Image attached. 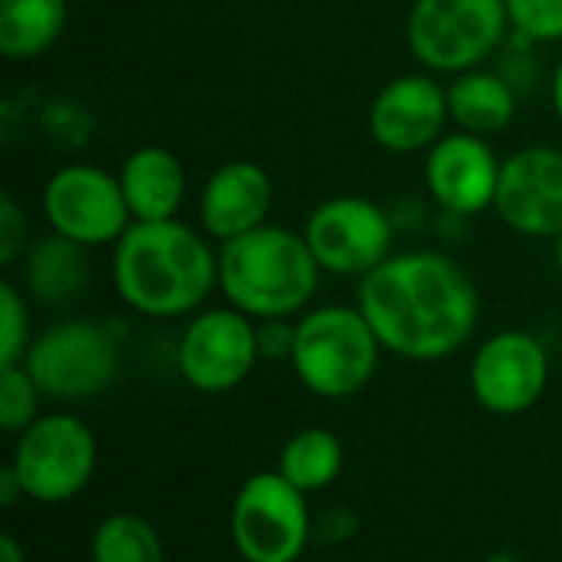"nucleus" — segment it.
Listing matches in <instances>:
<instances>
[{"instance_id": "obj_16", "label": "nucleus", "mask_w": 562, "mask_h": 562, "mask_svg": "<svg viewBox=\"0 0 562 562\" xmlns=\"http://www.w3.org/2000/svg\"><path fill=\"white\" fill-rule=\"evenodd\" d=\"M273 207V181L263 165L237 158L211 171V178L201 188L198 217L201 231L227 244L234 237H244L267 224V214Z\"/></svg>"}, {"instance_id": "obj_12", "label": "nucleus", "mask_w": 562, "mask_h": 562, "mask_svg": "<svg viewBox=\"0 0 562 562\" xmlns=\"http://www.w3.org/2000/svg\"><path fill=\"white\" fill-rule=\"evenodd\" d=\"M550 385L547 346L524 333L504 329L481 342L471 362V392L484 412L514 418L530 412Z\"/></svg>"}, {"instance_id": "obj_21", "label": "nucleus", "mask_w": 562, "mask_h": 562, "mask_svg": "<svg viewBox=\"0 0 562 562\" xmlns=\"http://www.w3.org/2000/svg\"><path fill=\"white\" fill-rule=\"evenodd\" d=\"M342 441L329 428H303L283 445L277 471L303 494H316L342 474Z\"/></svg>"}, {"instance_id": "obj_11", "label": "nucleus", "mask_w": 562, "mask_h": 562, "mask_svg": "<svg viewBox=\"0 0 562 562\" xmlns=\"http://www.w3.org/2000/svg\"><path fill=\"white\" fill-rule=\"evenodd\" d=\"M257 359V326L234 306L198 313L178 342V372L191 389L204 395H224L237 389L254 372Z\"/></svg>"}, {"instance_id": "obj_7", "label": "nucleus", "mask_w": 562, "mask_h": 562, "mask_svg": "<svg viewBox=\"0 0 562 562\" xmlns=\"http://www.w3.org/2000/svg\"><path fill=\"white\" fill-rule=\"evenodd\" d=\"M43 398L86 402L105 392L119 372V339L95 319H66L43 329L23 359Z\"/></svg>"}, {"instance_id": "obj_15", "label": "nucleus", "mask_w": 562, "mask_h": 562, "mask_svg": "<svg viewBox=\"0 0 562 562\" xmlns=\"http://www.w3.org/2000/svg\"><path fill=\"white\" fill-rule=\"evenodd\" d=\"M501 158L491 142L471 132H448L428 148L425 158V184L435 204L454 217H477L494 211Z\"/></svg>"}, {"instance_id": "obj_29", "label": "nucleus", "mask_w": 562, "mask_h": 562, "mask_svg": "<svg viewBox=\"0 0 562 562\" xmlns=\"http://www.w3.org/2000/svg\"><path fill=\"white\" fill-rule=\"evenodd\" d=\"M23 497V487H20V481H16V474L10 471V464L0 471V504L3 507H10L13 501H20Z\"/></svg>"}, {"instance_id": "obj_34", "label": "nucleus", "mask_w": 562, "mask_h": 562, "mask_svg": "<svg viewBox=\"0 0 562 562\" xmlns=\"http://www.w3.org/2000/svg\"><path fill=\"white\" fill-rule=\"evenodd\" d=\"M69 3H82V0H69Z\"/></svg>"}, {"instance_id": "obj_1", "label": "nucleus", "mask_w": 562, "mask_h": 562, "mask_svg": "<svg viewBox=\"0 0 562 562\" xmlns=\"http://www.w3.org/2000/svg\"><path fill=\"white\" fill-rule=\"evenodd\" d=\"M359 310L382 349L408 362H438L474 336L481 296L448 254L405 250L359 280Z\"/></svg>"}, {"instance_id": "obj_28", "label": "nucleus", "mask_w": 562, "mask_h": 562, "mask_svg": "<svg viewBox=\"0 0 562 562\" xmlns=\"http://www.w3.org/2000/svg\"><path fill=\"white\" fill-rule=\"evenodd\" d=\"M316 533L323 537V543H346L359 533V517L352 510H329L316 524Z\"/></svg>"}, {"instance_id": "obj_4", "label": "nucleus", "mask_w": 562, "mask_h": 562, "mask_svg": "<svg viewBox=\"0 0 562 562\" xmlns=\"http://www.w3.org/2000/svg\"><path fill=\"white\" fill-rule=\"evenodd\" d=\"M382 342L359 306H316L296 323L293 372L319 398L359 395L379 369Z\"/></svg>"}, {"instance_id": "obj_23", "label": "nucleus", "mask_w": 562, "mask_h": 562, "mask_svg": "<svg viewBox=\"0 0 562 562\" xmlns=\"http://www.w3.org/2000/svg\"><path fill=\"white\" fill-rule=\"evenodd\" d=\"M40 402H43V392L23 362L0 369V428L7 435L26 431L40 418Z\"/></svg>"}, {"instance_id": "obj_33", "label": "nucleus", "mask_w": 562, "mask_h": 562, "mask_svg": "<svg viewBox=\"0 0 562 562\" xmlns=\"http://www.w3.org/2000/svg\"><path fill=\"white\" fill-rule=\"evenodd\" d=\"M557 270H560V277H562V234L557 237Z\"/></svg>"}, {"instance_id": "obj_5", "label": "nucleus", "mask_w": 562, "mask_h": 562, "mask_svg": "<svg viewBox=\"0 0 562 562\" xmlns=\"http://www.w3.org/2000/svg\"><path fill=\"white\" fill-rule=\"evenodd\" d=\"M507 30L504 0H415L405 40L428 72L458 76L477 69L504 43Z\"/></svg>"}, {"instance_id": "obj_32", "label": "nucleus", "mask_w": 562, "mask_h": 562, "mask_svg": "<svg viewBox=\"0 0 562 562\" xmlns=\"http://www.w3.org/2000/svg\"><path fill=\"white\" fill-rule=\"evenodd\" d=\"M484 562H520V557H514V553H491Z\"/></svg>"}, {"instance_id": "obj_17", "label": "nucleus", "mask_w": 562, "mask_h": 562, "mask_svg": "<svg viewBox=\"0 0 562 562\" xmlns=\"http://www.w3.org/2000/svg\"><path fill=\"white\" fill-rule=\"evenodd\" d=\"M119 181L132 221H175L188 198L184 161L161 145L135 148L122 161Z\"/></svg>"}, {"instance_id": "obj_9", "label": "nucleus", "mask_w": 562, "mask_h": 562, "mask_svg": "<svg viewBox=\"0 0 562 562\" xmlns=\"http://www.w3.org/2000/svg\"><path fill=\"white\" fill-rule=\"evenodd\" d=\"M303 237L323 273L362 280L392 257L395 227L382 204L362 194H336L313 207Z\"/></svg>"}, {"instance_id": "obj_31", "label": "nucleus", "mask_w": 562, "mask_h": 562, "mask_svg": "<svg viewBox=\"0 0 562 562\" xmlns=\"http://www.w3.org/2000/svg\"><path fill=\"white\" fill-rule=\"evenodd\" d=\"M550 95H553V112L562 122V59L557 63V72H553V86H550Z\"/></svg>"}, {"instance_id": "obj_2", "label": "nucleus", "mask_w": 562, "mask_h": 562, "mask_svg": "<svg viewBox=\"0 0 562 562\" xmlns=\"http://www.w3.org/2000/svg\"><path fill=\"white\" fill-rule=\"evenodd\" d=\"M119 300L151 319L201 310L217 290V254L211 237L175 221H132L112 250Z\"/></svg>"}, {"instance_id": "obj_10", "label": "nucleus", "mask_w": 562, "mask_h": 562, "mask_svg": "<svg viewBox=\"0 0 562 562\" xmlns=\"http://www.w3.org/2000/svg\"><path fill=\"white\" fill-rule=\"evenodd\" d=\"M40 204L53 234L86 250L115 244L132 224L119 175L99 165H66L53 171Z\"/></svg>"}, {"instance_id": "obj_30", "label": "nucleus", "mask_w": 562, "mask_h": 562, "mask_svg": "<svg viewBox=\"0 0 562 562\" xmlns=\"http://www.w3.org/2000/svg\"><path fill=\"white\" fill-rule=\"evenodd\" d=\"M0 562H26V553H23V547H20V540L13 533L0 537Z\"/></svg>"}, {"instance_id": "obj_25", "label": "nucleus", "mask_w": 562, "mask_h": 562, "mask_svg": "<svg viewBox=\"0 0 562 562\" xmlns=\"http://www.w3.org/2000/svg\"><path fill=\"white\" fill-rule=\"evenodd\" d=\"M510 30L533 43L562 40V0H504Z\"/></svg>"}, {"instance_id": "obj_27", "label": "nucleus", "mask_w": 562, "mask_h": 562, "mask_svg": "<svg viewBox=\"0 0 562 562\" xmlns=\"http://www.w3.org/2000/svg\"><path fill=\"white\" fill-rule=\"evenodd\" d=\"M260 339V359H290L296 342V326H286V319H263L257 326Z\"/></svg>"}, {"instance_id": "obj_22", "label": "nucleus", "mask_w": 562, "mask_h": 562, "mask_svg": "<svg viewBox=\"0 0 562 562\" xmlns=\"http://www.w3.org/2000/svg\"><path fill=\"white\" fill-rule=\"evenodd\" d=\"M89 557L92 562H165V543L145 517L119 510L95 527Z\"/></svg>"}, {"instance_id": "obj_24", "label": "nucleus", "mask_w": 562, "mask_h": 562, "mask_svg": "<svg viewBox=\"0 0 562 562\" xmlns=\"http://www.w3.org/2000/svg\"><path fill=\"white\" fill-rule=\"evenodd\" d=\"M30 313L23 293L3 280L0 283V369L20 366L30 349Z\"/></svg>"}, {"instance_id": "obj_6", "label": "nucleus", "mask_w": 562, "mask_h": 562, "mask_svg": "<svg viewBox=\"0 0 562 562\" xmlns=\"http://www.w3.org/2000/svg\"><path fill=\"white\" fill-rule=\"evenodd\" d=\"M95 458L99 445L92 428L79 415L53 412L16 435L10 471L23 487V497L36 504H66L92 481Z\"/></svg>"}, {"instance_id": "obj_20", "label": "nucleus", "mask_w": 562, "mask_h": 562, "mask_svg": "<svg viewBox=\"0 0 562 562\" xmlns=\"http://www.w3.org/2000/svg\"><path fill=\"white\" fill-rule=\"evenodd\" d=\"M69 0H0V53L13 63L43 56L66 26Z\"/></svg>"}, {"instance_id": "obj_8", "label": "nucleus", "mask_w": 562, "mask_h": 562, "mask_svg": "<svg viewBox=\"0 0 562 562\" xmlns=\"http://www.w3.org/2000/svg\"><path fill=\"white\" fill-rule=\"evenodd\" d=\"M313 537L306 494L280 471L244 481L231 510V540L244 562H296Z\"/></svg>"}, {"instance_id": "obj_14", "label": "nucleus", "mask_w": 562, "mask_h": 562, "mask_svg": "<svg viewBox=\"0 0 562 562\" xmlns=\"http://www.w3.org/2000/svg\"><path fill=\"white\" fill-rule=\"evenodd\" d=\"M448 86L428 72H405L379 89L369 105V135L392 155L428 151L448 135Z\"/></svg>"}, {"instance_id": "obj_26", "label": "nucleus", "mask_w": 562, "mask_h": 562, "mask_svg": "<svg viewBox=\"0 0 562 562\" xmlns=\"http://www.w3.org/2000/svg\"><path fill=\"white\" fill-rule=\"evenodd\" d=\"M26 254V214L13 194L0 198V267H13Z\"/></svg>"}, {"instance_id": "obj_3", "label": "nucleus", "mask_w": 562, "mask_h": 562, "mask_svg": "<svg viewBox=\"0 0 562 562\" xmlns=\"http://www.w3.org/2000/svg\"><path fill=\"white\" fill-rule=\"evenodd\" d=\"M323 267L303 234L263 224L217 250V290L250 319H290L310 306Z\"/></svg>"}, {"instance_id": "obj_35", "label": "nucleus", "mask_w": 562, "mask_h": 562, "mask_svg": "<svg viewBox=\"0 0 562 562\" xmlns=\"http://www.w3.org/2000/svg\"><path fill=\"white\" fill-rule=\"evenodd\" d=\"M560 530H562V514H560Z\"/></svg>"}, {"instance_id": "obj_13", "label": "nucleus", "mask_w": 562, "mask_h": 562, "mask_svg": "<svg viewBox=\"0 0 562 562\" xmlns=\"http://www.w3.org/2000/svg\"><path fill=\"white\" fill-rule=\"evenodd\" d=\"M494 211L514 234L557 240L562 234V148L530 145L507 155Z\"/></svg>"}, {"instance_id": "obj_19", "label": "nucleus", "mask_w": 562, "mask_h": 562, "mask_svg": "<svg viewBox=\"0 0 562 562\" xmlns=\"http://www.w3.org/2000/svg\"><path fill=\"white\" fill-rule=\"evenodd\" d=\"M23 283H26V293L36 296L40 303L72 300L89 283L86 247H79L59 234L36 240L23 260Z\"/></svg>"}, {"instance_id": "obj_18", "label": "nucleus", "mask_w": 562, "mask_h": 562, "mask_svg": "<svg viewBox=\"0 0 562 562\" xmlns=\"http://www.w3.org/2000/svg\"><path fill=\"white\" fill-rule=\"evenodd\" d=\"M448 109H451V122L461 132L491 138V135H501L504 128H510V122L517 115V92L501 72L477 66V69L451 76Z\"/></svg>"}]
</instances>
